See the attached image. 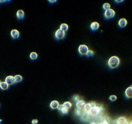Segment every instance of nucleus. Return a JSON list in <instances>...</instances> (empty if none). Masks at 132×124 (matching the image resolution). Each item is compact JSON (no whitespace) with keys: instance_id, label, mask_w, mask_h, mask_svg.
<instances>
[{"instance_id":"nucleus-1","label":"nucleus","mask_w":132,"mask_h":124,"mask_svg":"<svg viewBox=\"0 0 132 124\" xmlns=\"http://www.w3.org/2000/svg\"><path fill=\"white\" fill-rule=\"evenodd\" d=\"M120 64V59L117 56H112L108 60V65L110 66V68L115 69L118 67Z\"/></svg>"},{"instance_id":"nucleus-2","label":"nucleus","mask_w":132,"mask_h":124,"mask_svg":"<svg viewBox=\"0 0 132 124\" xmlns=\"http://www.w3.org/2000/svg\"><path fill=\"white\" fill-rule=\"evenodd\" d=\"M115 15V12L111 9H108L107 10H106L104 12V16H105L106 19L107 20L111 19L114 17Z\"/></svg>"},{"instance_id":"nucleus-3","label":"nucleus","mask_w":132,"mask_h":124,"mask_svg":"<svg viewBox=\"0 0 132 124\" xmlns=\"http://www.w3.org/2000/svg\"><path fill=\"white\" fill-rule=\"evenodd\" d=\"M89 51L88 46L85 45H80L79 47V52L81 55H86V54Z\"/></svg>"},{"instance_id":"nucleus-4","label":"nucleus","mask_w":132,"mask_h":124,"mask_svg":"<svg viewBox=\"0 0 132 124\" xmlns=\"http://www.w3.org/2000/svg\"><path fill=\"white\" fill-rule=\"evenodd\" d=\"M102 109V107H100V106H98V105H96V106L93 107H92L90 113L92 115H97V114H99V113H100Z\"/></svg>"},{"instance_id":"nucleus-5","label":"nucleus","mask_w":132,"mask_h":124,"mask_svg":"<svg viewBox=\"0 0 132 124\" xmlns=\"http://www.w3.org/2000/svg\"><path fill=\"white\" fill-rule=\"evenodd\" d=\"M55 37L57 40H62L65 37V32L58 29L55 32Z\"/></svg>"},{"instance_id":"nucleus-6","label":"nucleus","mask_w":132,"mask_h":124,"mask_svg":"<svg viewBox=\"0 0 132 124\" xmlns=\"http://www.w3.org/2000/svg\"><path fill=\"white\" fill-rule=\"evenodd\" d=\"M5 82H6L9 85L14 84V83H15L14 77L12 76H8L5 78Z\"/></svg>"},{"instance_id":"nucleus-7","label":"nucleus","mask_w":132,"mask_h":124,"mask_svg":"<svg viewBox=\"0 0 132 124\" xmlns=\"http://www.w3.org/2000/svg\"><path fill=\"white\" fill-rule=\"evenodd\" d=\"M85 102L84 101V100H79V102H77L76 103V106L77 108L81 110V109H83V108H84V107L85 105Z\"/></svg>"},{"instance_id":"nucleus-8","label":"nucleus","mask_w":132,"mask_h":124,"mask_svg":"<svg viewBox=\"0 0 132 124\" xmlns=\"http://www.w3.org/2000/svg\"><path fill=\"white\" fill-rule=\"evenodd\" d=\"M11 35L14 39H18L20 37V32L18 30L16 29H13L11 32Z\"/></svg>"},{"instance_id":"nucleus-9","label":"nucleus","mask_w":132,"mask_h":124,"mask_svg":"<svg viewBox=\"0 0 132 124\" xmlns=\"http://www.w3.org/2000/svg\"><path fill=\"white\" fill-rule=\"evenodd\" d=\"M58 109L60 111H61V113L63 114H67V113H68V108H66L65 107H64L62 105H59L58 107Z\"/></svg>"},{"instance_id":"nucleus-10","label":"nucleus","mask_w":132,"mask_h":124,"mask_svg":"<svg viewBox=\"0 0 132 124\" xmlns=\"http://www.w3.org/2000/svg\"><path fill=\"white\" fill-rule=\"evenodd\" d=\"M125 95L127 98H132V87H129L125 91Z\"/></svg>"},{"instance_id":"nucleus-11","label":"nucleus","mask_w":132,"mask_h":124,"mask_svg":"<svg viewBox=\"0 0 132 124\" xmlns=\"http://www.w3.org/2000/svg\"><path fill=\"white\" fill-rule=\"evenodd\" d=\"M127 23H128V21L125 18H121L119 21V26L121 28H124L127 25Z\"/></svg>"},{"instance_id":"nucleus-12","label":"nucleus","mask_w":132,"mask_h":124,"mask_svg":"<svg viewBox=\"0 0 132 124\" xmlns=\"http://www.w3.org/2000/svg\"><path fill=\"white\" fill-rule=\"evenodd\" d=\"M16 16H17L18 20H23L25 17V12L23 10H19L17 11Z\"/></svg>"},{"instance_id":"nucleus-13","label":"nucleus","mask_w":132,"mask_h":124,"mask_svg":"<svg viewBox=\"0 0 132 124\" xmlns=\"http://www.w3.org/2000/svg\"><path fill=\"white\" fill-rule=\"evenodd\" d=\"M59 102L56 100H53L50 103V107L52 109H55V108H58V107L59 105Z\"/></svg>"},{"instance_id":"nucleus-14","label":"nucleus","mask_w":132,"mask_h":124,"mask_svg":"<svg viewBox=\"0 0 132 124\" xmlns=\"http://www.w3.org/2000/svg\"><path fill=\"white\" fill-rule=\"evenodd\" d=\"M116 122H117V124H126L127 123V119L125 117L122 116L117 119Z\"/></svg>"},{"instance_id":"nucleus-15","label":"nucleus","mask_w":132,"mask_h":124,"mask_svg":"<svg viewBox=\"0 0 132 124\" xmlns=\"http://www.w3.org/2000/svg\"><path fill=\"white\" fill-rule=\"evenodd\" d=\"M99 28V23L97 22H93L91 24V29L92 31H96Z\"/></svg>"},{"instance_id":"nucleus-16","label":"nucleus","mask_w":132,"mask_h":124,"mask_svg":"<svg viewBox=\"0 0 132 124\" xmlns=\"http://www.w3.org/2000/svg\"><path fill=\"white\" fill-rule=\"evenodd\" d=\"M91 108H92L91 105V104H90V103H86V104H85V107H84V111H85V113H90V112H91Z\"/></svg>"},{"instance_id":"nucleus-17","label":"nucleus","mask_w":132,"mask_h":124,"mask_svg":"<svg viewBox=\"0 0 132 124\" xmlns=\"http://www.w3.org/2000/svg\"><path fill=\"white\" fill-rule=\"evenodd\" d=\"M0 88H1V89H3V90H7V89L9 88V85L7 84L5 82H1Z\"/></svg>"},{"instance_id":"nucleus-18","label":"nucleus","mask_w":132,"mask_h":124,"mask_svg":"<svg viewBox=\"0 0 132 124\" xmlns=\"http://www.w3.org/2000/svg\"><path fill=\"white\" fill-rule=\"evenodd\" d=\"M68 28H69V27H68V25H67L66 23H62V24L60 25V29L65 32V31H67V30H68Z\"/></svg>"},{"instance_id":"nucleus-19","label":"nucleus","mask_w":132,"mask_h":124,"mask_svg":"<svg viewBox=\"0 0 132 124\" xmlns=\"http://www.w3.org/2000/svg\"><path fill=\"white\" fill-rule=\"evenodd\" d=\"M30 58L32 60H35L38 58V54L35 52H32L30 54Z\"/></svg>"},{"instance_id":"nucleus-20","label":"nucleus","mask_w":132,"mask_h":124,"mask_svg":"<svg viewBox=\"0 0 132 124\" xmlns=\"http://www.w3.org/2000/svg\"><path fill=\"white\" fill-rule=\"evenodd\" d=\"M22 76L20 75H16L14 76V80L16 83H19L22 81Z\"/></svg>"},{"instance_id":"nucleus-21","label":"nucleus","mask_w":132,"mask_h":124,"mask_svg":"<svg viewBox=\"0 0 132 124\" xmlns=\"http://www.w3.org/2000/svg\"><path fill=\"white\" fill-rule=\"evenodd\" d=\"M63 105L64 107H65L66 108H67L68 109L70 108H71L72 107V103L69 102H65L63 103Z\"/></svg>"},{"instance_id":"nucleus-22","label":"nucleus","mask_w":132,"mask_h":124,"mask_svg":"<svg viewBox=\"0 0 132 124\" xmlns=\"http://www.w3.org/2000/svg\"><path fill=\"white\" fill-rule=\"evenodd\" d=\"M110 7H111V5H110V3H105L103 5V9L105 10H107L108 9H110Z\"/></svg>"},{"instance_id":"nucleus-23","label":"nucleus","mask_w":132,"mask_h":124,"mask_svg":"<svg viewBox=\"0 0 132 124\" xmlns=\"http://www.w3.org/2000/svg\"><path fill=\"white\" fill-rule=\"evenodd\" d=\"M93 55H94V52L91 51V50H89L87 54H86V56H87V57H91V56H93Z\"/></svg>"},{"instance_id":"nucleus-24","label":"nucleus","mask_w":132,"mask_h":124,"mask_svg":"<svg viewBox=\"0 0 132 124\" xmlns=\"http://www.w3.org/2000/svg\"><path fill=\"white\" fill-rule=\"evenodd\" d=\"M80 96H79V95H74V96H73V101L74 102H75L76 103L77 102H79V100H80Z\"/></svg>"},{"instance_id":"nucleus-25","label":"nucleus","mask_w":132,"mask_h":124,"mask_svg":"<svg viewBox=\"0 0 132 124\" xmlns=\"http://www.w3.org/2000/svg\"><path fill=\"white\" fill-rule=\"evenodd\" d=\"M109 98H110V101H111V102H115V101L116 100L117 98H116V96L115 95H111L110 96Z\"/></svg>"},{"instance_id":"nucleus-26","label":"nucleus","mask_w":132,"mask_h":124,"mask_svg":"<svg viewBox=\"0 0 132 124\" xmlns=\"http://www.w3.org/2000/svg\"><path fill=\"white\" fill-rule=\"evenodd\" d=\"M75 113H76V114L79 116L81 114V110H80V109H79V108H77V109L75 110Z\"/></svg>"},{"instance_id":"nucleus-27","label":"nucleus","mask_w":132,"mask_h":124,"mask_svg":"<svg viewBox=\"0 0 132 124\" xmlns=\"http://www.w3.org/2000/svg\"><path fill=\"white\" fill-rule=\"evenodd\" d=\"M38 120L37 119H34L32 120V124H38Z\"/></svg>"},{"instance_id":"nucleus-28","label":"nucleus","mask_w":132,"mask_h":124,"mask_svg":"<svg viewBox=\"0 0 132 124\" xmlns=\"http://www.w3.org/2000/svg\"><path fill=\"white\" fill-rule=\"evenodd\" d=\"M109 124V123H108L107 121H106V120H104V121L101 122L100 123H99V124Z\"/></svg>"},{"instance_id":"nucleus-29","label":"nucleus","mask_w":132,"mask_h":124,"mask_svg":"<svg viewBox=\"0 0 132 124\" xmlns=\"http://www.w3.org/2000/svg\"><path fill=\"white\" fill-rule=\"evenodd\" d=\"M49 2L51 3H56V0H54V1H51V0H49Z\"/></svg>"},{"instance_id":"nucleus-30","label":"nucleus","mask_w":132,"mask_h":124,"mask_svg":"<svg viewBox=\"0 0 132 124\" xmlns=\"http://www.w3.org/2000/svg\"><path fill=\"white\" fill-rule=\"evenodd\" d=\"M123 1L122 0H121V1H115V2L116 3H121V2H122Z\"/></svg>"},{"instance_id":"nucleus-31","label":"nucleus","mask_w":132,"mask_h":124,"mask_svg":"<svg viewBox=\"0 0 132 124\" xmlns=\"http://www.w3.org/2000/svg\"><path fill=\"white\" fill-rule=\"evenodd\" d=\"M90 124H96L95 123H94V122H92V123H90Z\"/></svg>"},{"instance_id":"nucleus-32","label":"nucleus","mask_w":132,"mask_h":124,"mask_svg":"<svg viewBox=\"0 0 132 124\" xmlns=\"http://www.w3.org/2000/svg\"><path fill=\"white\" fill-rule=\"evenodd\" d=\"M1 81H0V86H1Z\"/></svg>"},{"instance_id":"nucleus-33","label":"nucleus","mask_w":132,"mask_h":124,"mask_svg":"<svg viewBox=\"0 0 132 124\" xmlns=\"http://www.w3.org/2000/svg\"><path fill=\"white\" fill-rule=\"evenodd\" d=\"M2 122V121H1V120H0V122Z\"/></svg>"},{"instance_id":"nucleus-34","label":"nucleus","mask_w":132,"mask_h":124,"mask_svg":"<svg viewBox=\"0 0 132 124\" xmlns=\"http://www.w3.org/2000/svg\"><path fill=\"white\" fill-rule=\"evenodd\" d=\"M131 87H132V86H131Z\"/></svg>"}]
</instances>
